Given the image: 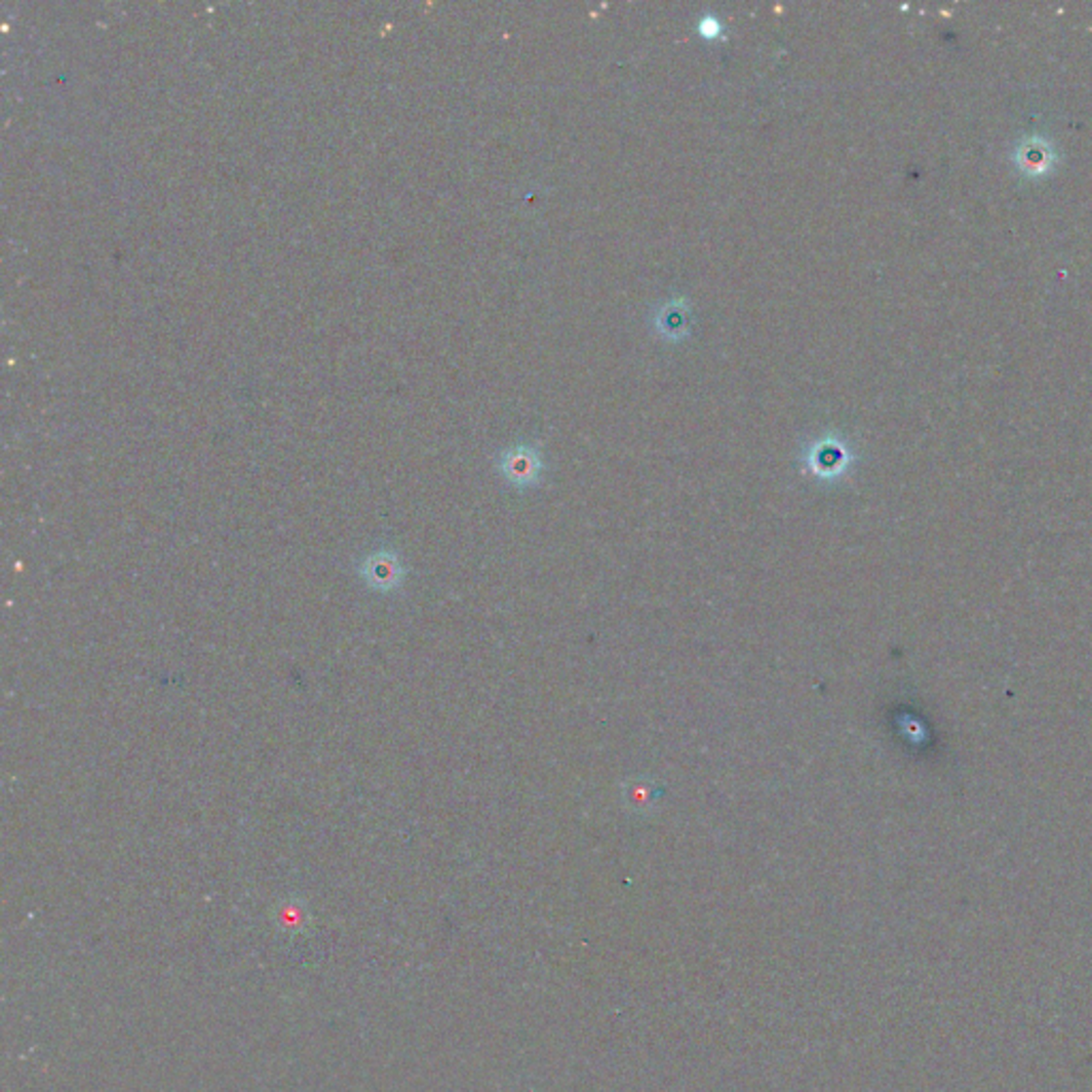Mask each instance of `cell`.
<instances>
[{"label":"cell","instance_id":"cell-2","mask_svg":"<svg viewBox=\"0 0 1092 1092\" xmlns=\"http://www.w3.org/2000/svg\"><path fill=\"white\" fill-rule=\"evenodd\" d=\"M657 329L668 337H679L687 332V312L679 301H670L668 307L659 312Z\"/></svg>","mask_w":1092,"mask_h":1092},{"label":"cell","instance_id":"cell-1","mask_svg":"<svg viewBox=\"0 0 1092 1092\" xmlns=\"http://www.w3.org/2000/svg\"><path fill=\"white\" fill-rule=\"evenodd\" d=\"M359 576L371 591L391 594V591L400 589L406 580V567L395 551L380 549L363 557L359 564Z\"/></svg>","mask_w":1092,"mask_h":1092}]
</instances>
